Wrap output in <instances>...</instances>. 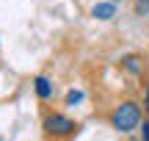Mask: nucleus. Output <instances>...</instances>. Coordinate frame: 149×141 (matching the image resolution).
<instances>
[{
    "instance_id": "f257e3e1",
    "label": "nucleus",
    "mask_w": 149,
    "mask_h": 141,
    "mask_svg": "<svg viewBox=\"0 0 149 141\" xmlns=\"http://www.w3.org/2000/svg\"><path fill=\"white\" fill-rule=\"evenodd\" d=\"M105 119H108V125H111L116 133L130 136V133L141 130V125H144L146 114H144V105H141L138 100H119V103L108 111Z\"/></svg>"
},
{
    "instance_id": "f03ea898",
    "label": "nucleus",
    "mask_w": 149,
    "mask_h": 141,
    "mask_svg": "<svg viewBox=\"0 0 149 141\" xmlns=\"http://www.w3.org/2000/svg\"><path fill=\"white\" fill-rule=\"evenodd\" d=\"M80 125L72 119V116H66L64 111H53V108H44L42 111V133L44 138L50 141H69L77 136Z\"/></svg>"
},
{
    "instance_id": "7ed1b4c3",
    "label": "nucleus",
    "mask_w": 149,
    "mask_h": 141,
    "mask_svg": "<svg viewBox=\"0 0 149 141\" xmlns=\"http://www.w3.org/2000/svg\"><path fill=\"white\" fill-rule=\"evenodd\" d=\"M119 69H122L127 77H133V80H141L144 72H146V58L141 53H127V55L119 58Z\"/></svg>"
},
{
    "instance_id": "20e7f679",
    "label": "nucleus",
    "mask_w": 149,
    "mask_h": 141,
    "mask_svg": "<svg viewBox=\"0 0 149 141\" xmlns=\"http://www.w3.org/2000/svg\"><path fill=\"white\" fill-rule=\"evenodd\" d=\"M33 91H36V97L42 100V103L53 100V80H50L47 75H36L33 77Z\"/></svg>"
},
{
    "instance_id": "39448f33",
    "label": "nucleus",
    "mask_w": 149,
    "mask_h": 141,
    "mask_svg": "<svg viewBox=\"0 0 149 141\" xmlns=\"http://www.w3.org/2000/svg\"><path fill=\"white\" fill-rule=\"evenodd\" d=\"M91 17H94V20H102V22L113 20V17H116V3H111V0L94 3V6H91Z\"/></svg>"
},
{
    "instance_id": "423d86ee",
    "label": "nucleus",
    "mask_w": 149,
    "mask_h": 141,
    "mask_svg": "<svg viewBox=\"0 0 149 141\" xmlns=\"http://www.w3.org/2000/svg\"><path fill=\"white\" fill-rule=\"evenodd\" d=\"M83 97H86V94L80 91V89H69V91H66V97H64V105L74 108V105H80V103H83Z\"/></svg>"
},
{
    "instance_id": "0eeeda50",
    "label": "nucleus",
    "mask_w": 149,
    "mask_h": 141,
    "mask_svg": "<svg viewBox=\"0 0 149 141\" xmlns=\"http://www.w3.org/2000/svg\"><path fill=\"white\" fill-rule=\"evenodd\" d=\"M133 8H135V14H138V17H146L149 14V0H135Z\"/></svg>"
},
{
    "instance_id": "6e6552de",
    "label": "nucleus",
    "mask_w": 149,
    "mask_h": 141,
    "mask_svg": "<svg viewBox=\"0 0 149 141\" xmlns=\"http://www.w3.org/2000/svg\"><path fill=\"white\" fill-rule=\"evenodd\" d=\"M141 105H144V114H146V119H149V80L144 83V94H141Z\"/></svg>"
},
{
    "instance_id": "1a4fd4ad",
    "label": "nucleus",
    "mask_w": 149,
    "mask_h": 141,
    "mask_svg": "<svg viewBox=\"0 0 149 141\" xmlns=\"http://www.w3.org/2000/svg\"><path fill=\"white\" fill-rule=\"evenodd\" d=\"M141 141H149V119H144L141 125Z\"/></svg>"
},
{
    "instance_id": "9d476101",
    "label": "nucleus",
    "mask_w": 149,
    "mask_h": 141,
    "mask_svg": "<svg viewBox=\"0 0 149 141\" xmlns=\"http://www.w3.org/2000/svg\"><path fill=\"white\" fill-rule=\"evenodd\" d=\"M127 141H141V138H127Z\"/></svg>"
},
{
    "instance_id": "9b49d317",
    "label": "nucleus",
    "mask_w": 149,
    "mask_h": 141,
    "mask_svg": "<svg viewBox=\"0 0 149 141\" xmlns=\"http://www.w3.org/2000/svg\"><path fill=\"white\" fill-rule=\"evenodd\" d=\"M111 3H122V0H111Z\"/></svg>"
}]
</instances>
